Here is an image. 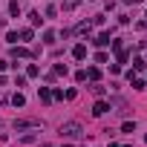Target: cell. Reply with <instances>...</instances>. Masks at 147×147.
I'll list each match as a JSON object with an SVG mask.
<instances>
[{
	"label": "cell",
	"instance_id": "cell-15",
	"mask_svg": "<svg viewBox=\"0 0 147 147\" xmlns=\"http://www.w3.org/2000/svg\"><path fill=\"white\" fill-rule=\"evenodd\" d=\"M52 75H66V66H63V63H58V66L52 69Z\"/></svg>",
	"mask_w": 147,
	"mask_h": 147
},
{
	"label": "cell",
	"instance_id": "cell-10",
	"mask_svg": "<svg viewBox=\"0 0 147 147\" xmlns=\"http://www.w3.org/2000/svg\"><path fill=\"white\" fill-rule=\"evenodd\" d=\"M29 20H32V26H40V23H43V18H40L38 12H32V15H29Z\"/></svg>",
	"mask_w": 147,
	"mask_h": 147
},
{
	"label": "cell",
	"instance_id": "cell-4",
	"mask_svg": "<svg viewBox=\"0 0 147 147\" xmlns=\"http://www.w3.org/2000/svg\"><path fill=\"white\" fill-rule=\"evenodd\" d=\"M107 110H110V104H107V101H98V104L92 107V115H104Z\"/></svg>",
	"mask_w": 147,
	"mask_h": 147
},
{
	"label": "cell",
	"instance_id": "cell-22",
	"mask_svg": "<svg viewBox=\"0 0 147 147\" xmlns=\"http://www.w3.org/2000/svg\"><path fill=\"white\" fill-rule=\"evenodd\" d=\"M0 127H3V121H0Z\"/></svg>",
	"mask_w": 147,
	"mask_h": 147
},
{
	"label": "cell",
	"instance_id": "cell-1",
	"mask_svg": "<svg viewBox=\"0 0 147 147\" xmlns=\"http://www.w3.org/2000/svg\"><path fill=\"white\" fill-rule=\"evenodd\" d=\"M61 133H63L66 138H78V136L84 133V127H81L78 121H69V124H63V127H61Z\"/></svg>",
	"mask_w": 147,
	"mask_h": 147
},
{
	"label": "cell",
	"instance_id": "cell-3",
	"mask_svg": "<svg viewBox=\"0 0 147 147\" xmlns=\"http://www.w3.org/2000/svg\"><path fill=\"white\" fill-rule=\"evenodd\" d=\"M38 95H40V101H43V104H49V101H52V90H49V87H40V90H38Z\"/></svg>",
	"mask_w": 147,
	"mask_h": 147
},
{
	"label": "cell",
	"instance_id": "cell-13",
	"mask_svg": "<svg viewBox=\"0 0 147 147\" xmlns=\"http://www.w3.org/2000/svg\"><path fill=\"white\" fill-rule=\"evenodd\" d=\"M130 81H133V90H144V81H141V78H133V75H130Z\"/></svg>",
	"mask_w": 147,
	"mask_h": 147
},
{
	"label": "cell",
	"instance_id": "cell-19",
	"mask_svg": "<svg viewBox=\"0 0 147 147\" xmlns=\"http://www.w3.org/2000/svg\"><path fill=\"white\" fill-rule=\"evenodd\" d=\"M78 3H81V0H66V3H63V9H75Z\"/></svg>",
	"mask_w": 147,
	"mask_h": 147
},
{
	"label": "cell",
	"instance_id": "cell-11",
	"mask_svg": "<svg viewBox=\"0 0 147 147\" xmlns=\"http://www.w3.org/2000/svg\"><path fill=\"white\" fill-rule=\"evenodd\" d=\"M12 104H15V107H23V104H26V98H23L20 92H15V98H12Z\"/></svg>",
	"mask_w": 147,
	"mask_h": 147
},
{
	"label": "cell",
	"instance_id": "cell-20",
	"mask_svg": "<svg viewBox=\"0 0 147 147\" xmlns=\"http://www.w3.org/2000/svg\"><path fill=\"white\" fill-rule=\"evenodd\" d=\"M124 3H141V0H124Z\"/></svg>",
	"mask_w": 147,
	"mask_h": 147
},
{
	"label": "cell",
	"instance_id": "cell-5",
	"mask_svg": "<svg viewBox=\"0 0 147 147\" xmlns=\"http://www.w3.org/2000/svg\"><path fill=\"white\" fill-rule=\"evenodd\" d=\"M72 55H75L78 61H84V58H87V46H84V43H78L75 49H72Z\"/></svg>",
	"mask_w": 147,
	"mask_h": 147
},
{
	"label": "cell",
	"instance_id": "cell-17",
	"mask_svg": "<svg viewBox=\"0 0 147 147\" xmlns=\"http://www.w3.org/2000/svg\"><path fill=\"white\" fill-rule=\"evenodd\" d=\"M20 40H32V29H23L20 32Z\"/></svg>",
	"mask_w": 147,
	"mask_h": 147
},
{
	"label": "cell",
	"instance_id": "cell-2",
	"mask_svg": "<svg viewBox=\"0 0 147 147\" xmlns=\"http://www.w3.org/2000/svg\"><path fill=\"white\" fill-rule=\"evenodd\" d=\"M110 40H113V38H110V32H101V35L95 38V46H110Z\"/></svg>",
	"mask_w": 147,
	"mask_h": 147
},
{
	"label": "cell",
	"instance_id": "cell-18",
	"mask_svg": "<svg viewBox=\"0 0 147 147\" xmlns=\"http://www.w3.org/2000/svg\"><path fill=\"white\" fill-rule=\"evenodd\" d=\"M144 66H147V63H144L141 58H136V61H133V69H144Z\"/></svg>",
	"mask_w": 147,
	"mask_h": 147
},
{
	"label": "cell",
	"instance_id": "cell-14",
	"mask_svg": "<svg viewBox=\"0 0 147 147\" xmlns=\"http://www.w3.org/2000/svg\"><path fill=\"white\" fill-rule=\"evenodd\" d=\"M26 75H29V78H35V75H40V69H38V66H35V63H32V66H29V69H26Z\"/></svg>",
	"mask_w": 147,
	"mask_h": 147
},
{
	"label": "cell",
	"instance_id": "cell-21",
	"mask_svg": "<svg viewBox=\"0 0 147 147\" xmlns=\"http://www.w3.org/2000/svg\"><path fill=\"white\" fill-rule=\"evenodd\" d=\"M3 84H6V78H3V75H0V87H3Z\"/></svg>",
	"mask_w": 147,
	"mask_h": 147
},
{
	"label": "cell",
	"instance_id": "cell-6",
	"mask_svg": "<svg viewBox=\"0 0 147 147\" xmlns=\"http://www.w3.org/2000/svg\"><path fill=\"white\" fill-rule=\"evenodd\" d=\"M12 58H29V49H23V46H15V49H12Z\"/></svg>",
	"mask_w": 147,
	"mask_h": 147
},
{
	"label": "cell",
	"instance_id": "cell-8",
	"mask_svg": "<svg viewBox=\"0 0 147 147\" xmlns=\"http://www.w3.org/2000/svg\"><path fill=\"white\" fill-rule=\"evenodd\" d=\"M9 15H15V18L20 15V3H18V0H12V3H9Z\"/></svg>",
	"mask_w": 147,
	"mask_h": 147
},
{
	"label": "cell",
	"instance_id": "cell-16",
	"mask_svg": "<svg viewBox=\"0 0 147 147\" xmlns=\"http://www.w3.org/2000/svg\"><path fill=\"white\" fill-rule=\"evenodd\" d=\"M121 130H124V133H136V124H133V121H124V127H121Z\"/></svg>",
	"mask_w": 147,
	"mask_h": 147
},
{
	"label": "cell",
	"instance_id": "cell-7",
	"mask_svg": "<svg viewBox=\"0 0 147 147\" xmlns=\"http://www.w3.org/2000/svg\"><path fill=\"white\" fill-rule=\"evenodd\" d=\"M29 127H38V121H15V130H29Z\"/></svg>",
	"mask_w": 147,
	"mask_h": 147
},
{
	"label": "cell",
	"instance_id": "cell-9",
	"mask_svg": "<svg viewBox=\"0 0 147 147\" xmlns=\"http://www.w3.org/2000/svg\"><path fill=\"white\" fill-rule=\"evenodd\" d=\"M87 78H90V81H98V78H101V72L92 66V69H87Z\"/></svg>",
	"mask_w": 147,
	"mask_h": 147
},
{
	"label": "cell",
	"instance_id": "cell-12",
	"mask_svg": "<svg viewBox=\"0 0 147 147\" xmlns=\"http://www.w3.org/2000/svg\"><path fill=\"white\" fill-rule=\"evenodd\" d=\"M75 32H78V35H90V26H87V23H78Z\"/></svg>",
	"mask_w": 147,
	"mask_h": 147
}]
</instances>
